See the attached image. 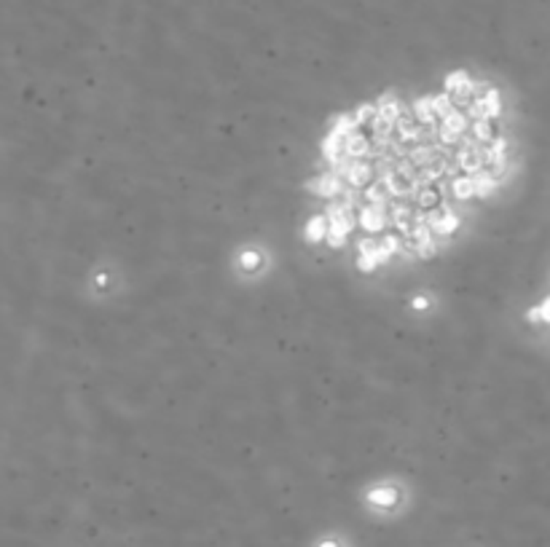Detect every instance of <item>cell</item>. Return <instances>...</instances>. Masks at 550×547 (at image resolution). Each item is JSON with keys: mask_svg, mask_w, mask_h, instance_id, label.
<instances>
[{"mask_svg": "<svg viewBox=\"0 0 550 547\" xmlns=\"http://www.w3.org/2000/svg\"><path fill=\"white\" fill-rule=\"evenodd\" d=\"M398 497H400L398 488H373L368 494V501L376 504V507H382V510H392L398 504Z\"/></svg>", "mask_w": 550, "mask_h": 547, "instance_id": "obj_1", "label": "cell"}, {"mask_svg": "<svg viewBox=\"0 0 550 547\" xmlns=\"http://www.w3.org/2000/svg\"><path fill=\"white\" fill-rule=\"evenodd\" d=\"M328 231H330L328 220H325L322 215H317V217H311L309 226H306V239H309V242H322V239H328Z\"/></svg>", "mask_w": 550, "mask_h": 547, "instance_id": "obj_2", "label": "cell"}, {"mask_svg": "<svg viewBox=\"0 0 550 547\" xmlns=\"http://www.w3.org/2000/svg\"><path fill=\"white\" fill-rule=\"evenodd\" d=\"M360 220H363L365 231H379V228L387 223V217H384L382 207H365V210H363V215H360Z\"/></svg>", "mask_w": 550, "mask_h": 547, "instance_id": "obj_3", "label": "cell"}, {"mask_svg": "<svg viewBox=\"0 0 550 547\" xmlns=\"http://www.w3.org/2000/svg\"><path fill=\"white\" fill-rule=\"evenodd\" d=\"M311 191H314V194H322V196H336L338 191H341V182H338V177L328 175V177H322V180L311 182Z\"/></svg>", "mask_w": 550, "mask_h": 547, "instance_id": "obj_4", "label": "cell"}, {"mask_svg": "<svg viewBox=\"0 0 550 547\" xmlns=\"http://www.w3.org/2000/svg\"><path fill=\"white\" fill-rule=\"evenodd\" d=\"M427 220L432 223V228H435V231H441V234H451V231L459 226V217L457 215H451V212H443L441 217H427Z\"/></svg>", "mask_w": 550, "mask_h": 547, "instance_id": "obj_5", "label": "cell"}, {"mask_svg": "<svg viewBox=\"0 0 550 547\" xmlns=\"http://www.w3.org/2000/svg\"><path fill=\"white\" fill-rule=\"evenodd\" d=\"M454 196H457V198H470V196H475V180H473V175H467V177H457V180H454Z\"/></svg>", "mask_w": 550, "mask_h": 547, "instance_id": "obj_6", "label": "cell"}, {"mask_svg": "<svg viewBox=\"0 0 550 547\" xmlns=\"http://www.w3.org/2000/svg\"><path fill=\"white\" fill-rule=\"evenodd\" d=\"M473 180H475V194H478V196H489L491 191H494V180H491L486 172L473 175Z\"/></svg>", "mask_w": 550, "mask_h": 547, "instance_id": "obj_7", "label": "cell"}, {"mask_svg": "<svg viewBox=\"0 0 550 547\" xmlns=\"http://www.w3.org/2000/svg\"><path fill=\"white\" fill-rule=\"evenodd\" d=\"M368 177H370V167H368V164H354V167L349 169L351 185H365Z\"/></svg>", "mask_w": 550, "mask_h": 547, "instance_id": "obj_8", "label": "cell"}, {"mask_svg": "<svg viewBox=\"0 0 550 547\" xmlns=\"http://www.w3.org/2000/svg\"><path fill=\"white\" fill-rule=\"evenodd\" d=\"M467 83H470V81H467L464 73H454V76H448V81H445V89H448V94H451V91H462Z\"/></svg>", "mask_w": 550, "mask_h": 547, "instance_id": "obj_9", "label": "cell"}, {"mask_svg": "<svg viewBox=\"0 0 550 547\" xmlns=\"http://www.w3.org/2000/svg\"><path fill=\"white\" fill-rule=\"evenodd\" d=\"M499 113V91L491 89L486 91V116H497Z\"/></svg>", "mask_w": 550, "mask_h": 547, "instance_id": "obj_10", "label": "cell"}, {"mask_svg": "<svg viewBox=\"0 0 550 547\" xmlns=\"http://www.w3.org/2000/svg\"><path fill=\"white\" fill-rule=\"evenodd\" d=\"M473 126H475V135H478V140H486V142H489V140H494V132H491V126H489V121H486V119H481V121L473 123Z\"/></svg>", "mask_w": 550, "mask_h": 547, "instance_id": "obj_11", "label": "cell"}, {"mask_svg": "<svg viewBox=\"0 0 550 547\" xmlns=\"http://www.w3.org/2000/svg\"><path fill=\"white\" fill-rule=\"evenodd\" d=\"M239 263H242L245 269H258L260 255H258V252H242V258H239Z\"/></svg>", "mask_w": 550, "mask_h": 547, "instance_id": "obj_12", "label": "cell"}, {"mask_svg": "<svg viewBox=\"0 0 550 547\" xmlns=\"http://www.w3.org/2000/svg\"><path fill=\"white\" fill-rule=\"evenodd\" d=\"M419 201H422V207H432V204L438 201V196H435V191L424 188V191H422V196H419Z\"/></svg>", "mask_w": 550, "mask_h": 547, "instance_id": "obj_13", "label": "cell"}, {"mask_svg": "<svg viewBox=\"0 0 550 547\" xmlns=\"http://www.w3.org/2000/svg\"><path fill=\"white\" fill-rule=\"evenodd\" d=\"M317 547H344V542H338V539H333V536H328V539H320Z\"/></svg>", "mask_w": 550, "mask_h": 547, "instance_id": "obj_14", "label": "cell"}, {"mask_svg": "<svg viewBox=\"0 0 550 547\" xmlns=\"http://www.w3.org/2000/svg\"><path fill=\"white\" fill-rule=\"evenodd\" d=\"M427 306H429L427 298H413V309H419V311H422V309H427Z\"/></svg>", "mask_w": 550, "mask_h": 547, "instance_id": "obj_15", "label": "cell"}]
</instances>
